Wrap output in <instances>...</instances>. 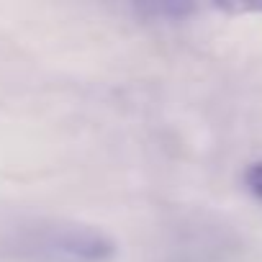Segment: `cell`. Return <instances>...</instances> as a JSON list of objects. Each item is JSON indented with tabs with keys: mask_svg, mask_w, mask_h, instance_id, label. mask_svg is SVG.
<instances>
[{
	"mask_svg": "<svg viewBox=\"0 0 262 262\" xmlns=\"http://www.w3.org/2000/svg\"><path fill=\"white\" fill-rule=\"evenodd\" d=\"M118 244L100 226L72 219H29L0 234V262H116Z\"/></svg>",
	"mask_w": 262,
	"mask_h": 262,
	"instance_id": "cell-1",
	"label": "cell"
},
{
	"mask_svg": "<svg viewBox=\"0 0 262 262\" xmlns=\"http://www.w3.org/2000/svg\"><path fill=\"white\" fill-rule=\"evenodd\" d=\"M244 183H247V188L262 201V162H254V165L244 172Z\"/></svg>",
	"mask_w": 262,
	"mask_h": 262,
	"instance_id": "cell-2",
	"label": "cell"
}]
</instances>
